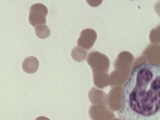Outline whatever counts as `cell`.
<instances>
[{"label":"cell","mask_w":160,"mask_h":120,"mask_svg":"<svg viewBox=\"0 0 160 120\" xmlns=\"http://www.w3.org/2000/svg\"><path fill=\"white\" fill-rule=\"evenodd\" d=\"M38 61L36 58L30 57L24 60L22 64L23 70L28 73H34L38 68Z\"/></svg>","instance_id":"3"},{"label":"cell","mask_w":160,"mask_h":120,"mask_svg":"<svg viewBox=\"0 0 160 120\" xmlns=\"http://www.w3.org/2000/svg\"><path fill=\"white\" fill-rule=\"evenodd\" d=\"M46 27H46V26H41V27H38L36 28L37 36L38 38H43L48 37V36L45 34V33H46V30H45V28Z\"/></svg>","instance_id":"4"},{"label":"cell","mask_w":160,"mask_h":120,"mask_svg":"<svg viewBox=\"0 0 160 120\" xmlns=\"http://www.w3.org/2000/svg\"><path fill=\"white\" fill-rule=\"evenodd\" d=\"M160 66L143 62L131 70L122 90V120H160Z\"/></svg>","instance_id":"1"},{"label":"cell","mask_w":160,"mask_h":120,"mask_svg":"<svg viewBox=\"0 0 160 120\" xmlns=\"http://www.w3.org/2000/svg\"><path fill=\"white\" fill-rule=\"evenodd\" d=\"M36 120H49V119H48L47 118H45V117H38L37 118Z\"/></svg>","instance_id":"5"},{"label":"cell","mask_w":160,"mask_h":120,"mask_svg":"<svg viewBox=\"0 0 160 120\" xmlns=\"http://www.w3.org/2000/svg\"><path fill=\"white\" fill-rule=\"evenodd\" d=\"M47 12V8L43 4H36L33 5L30 8L29 23L32 26L46 23L45 16Z\"/></svg>","instance_id":"2"}]
</instances>
